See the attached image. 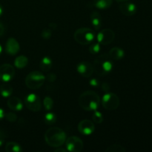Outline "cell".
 Wrapping results in <instances>:
<instances>
[{
    "label": "cell",
    "instance_id": "cell-24",
    "mask_svg": "<svg viewBox=\"0 0 152 152\" xmlns=\"http://www.w3.org/2000/svg\"><path fill=\"white\" fill-rule=\"evenodd\" d=\"M106 152H125L126 151V149L123 146V145H120V144H114L105 149Z\"/></svg>",
    "mask_w": 152,
    "mask_h": 152
},
{
    "label": "cell",
    "instance_id": "cell-12",
    "mask_svg": "<svg viewBox=\"0 0 152 152\" xmlns=\"http://www.w3.org/2000/svg\"><path fill=\"white\" fill-rule=\"evenodd\" d=\"M77 71L83 77L88 78L94 73L93 65L88 62H81L77 65Z\"/></svg>",
    "mask_w": 152,
    "mask_h": 152
},
{
    "label": "cell",
    "instance_id": "cell-8",
    "mask_svg": "<svg viewBox=\"0 0 152 152\" xmlns=\"http://www.w3.org/2000/svg\"><path fill=\"white\" fill-rule=\"evenodd\" d=\"M115 38V33L110 28H105V29L102 30L98 33L96 36V39L97 42L100 45H109L112 42Z\"/></svg>",
    "mask_w": 152,
    "mask_h": 152
},
{
    "label": "cell",
    "instance_id": "cell-22",
    "mask_svg": "<svg viewBox=\"0 0 152 152\" xmlns=\"http://www.w3.org/2000/svg\"><path fill=\"white\" fill-rule=\"evenodd\" d=\"M13 93V88L8 84H3L0 86V94L3 97H10Z\"/></svg>",
    "mask_w": 152,
    "mask_h": 152
},
{
    "label": "cell",
    "instance_id": "cell-13",
    "mask_svg": "<svg viewBox=\"0 0 152 152\" xmlns=\"http://www.w3.org/2000/svg\"><path fill=\"white\" fill-rule=\"evenodd\" d=\"M19 50H20V45L16 39L10 37L7 40L5 45L6 53L13 56L19 53Z\"/></svg>",
    "mask_w": 152,
    "mask_h": 152
},
{
    "label": "cell",
    "instance_id": "cell-28",
    "mask_svg": "<svg viewBox=\"0 0 152 152\" xmlns=\"http://www.w3.org/2000/svg\"><path fill=\"white\" fill-rule=\"evenodd\" d=\"M52 32H53V31H52L50 28H45V29L43 30L42 32V34H41L42 37V38L45 40L49 39L51 37Z\"/></svg>",
    "mask_w": 152,
    "mask_h": 152
},
{
    "label": "cell",
    "instance_id": "cell-27",
    "mask_svg": "<svg viewBox=\"0 0 152 152\" xmlns=\"http://www.w3.org/2000/svg\"><path fill=\"white\" fill-rule=\"evenodd\" d=\"M100 44L99 42L93 43L90 45L89 47V52H90L91 54H96V53H99L100 51Z\"/></svg>",
    "mask_w": 152,
    "mask_h": 152
},
{
    "label": "cell",
    "instance_id": "cell-21",
    "mask_svg": "<svg viewBox=\"0 0 152 152\" xmlns=\"http://www.w3.org/2000/svg\"><path fill=\"white\" fill-rule=\"evenodd\" d=\"M5 151L7 152H21L22 151V148L17 142H8L5 145Z\"/></svg>",
    "mask_w": 152,
    "mask_h": 152
},
{
    "label": "cell",
    "instance_id": "cell-1",
    "mask_svg": "<svg viewBox=\"0 0 152 152\" xmlns=\"http://www.w3.org/2000/svg\"><path fill=\"white\" fill-rule=\"evenodd\" d=\"M80 108L87 111H94L100 105L99 96L93 91H86L80 94L78 99Z\"/></svg>",
    "mask_w": 152,
    "mask_h": 152
},
{
    "label": "cell",
    "instance_id": "cell-31",
    "mask_svg": "<svg viewBox=\"0 0 152 152\" xmlns=\"http://www.w3.org/2000/svg\"><path fill=\"white\" fill-rule=\"evenodd\" d=\"M89 85L94 88H98L99 86H100V83H99V80H98L97 79L94 78V79H91V80L89 81Z\"/></svg>",
    "mask_w": 152,
    "mask_h": 152
},
{
    "label": "cell",
    "instance_id": "cell-16",
    "mask_svg": "<svg viewBox=\"0 0 152 152\" xmlns=\"http://www.w3.org/2000/svg\"><path fill=\"white\" fill-rule=\"evenodd\" d=\"M108 56L111 59L114 60H120L125 56V51L122 48L118 47H114L109 50Z\"/></svg>",
    "mask_w": 152,
    "mask_h": 152
},
{
    "label": "cell",
    "instance_id": "cell-39",
    "mask_svg": "<svg viewBox=\"0 0 152 152\" xmlns=\"http://www.w3.org/2000/svg\"><path fill=\"white\" fill-rule=\"evenodd\" d=\"M1 53H2V47H1V45H0V55L1 54Z\"/></svg>",
    "mask_w": 152,
    "mask_h": 152
},
{
    "label": "cell",
    "instance_id": "cell-38",
    "mask_svg": "<svg viewBox=\"0 0 152 152\" xmlns=\"http://www.w3.org/2000/svg\"><path fill=\"white\" fill-rule=\"evenodd\" d=\"M115 1H118V2H124V1H130V0H115Z\"/></svg>",
    "mask_w": 152,
    "mask_h": 152
},
{
    "label": "cell",
    "instance_id": "cell-36",
    "mask_svg": "<svg viewBox=\"0 0 152 152\" xmlns=\"http://www.w3.org/2000/svg\"><path fill=\"white\" fill-rule=\"evenodd\" d=\"M4 116H5V113H4V110L0 108V120H2L4 117Z\"/></svg>",
    "mask_w": 152,
    "mask_h": 152
},
{
    "label": "cell",
    "instance_id": "cell-34",
    "mask_svg": "<svg viewBox=\"0 0 152 152\" xmlns=\"http://www.w3.org/2000/svg\"><path fill=\"white\" fill-rule=\"evenodd\" d=\"M4 31H5V30H4V25H3V24L1 23V22H0V37L4 35Z\"/></svg>",
    "mask_w": 152,
    "mask_h": 152
},
{
    "label": "cell",
    "instance_id": "cell-32",
    "mask_svg": "<svg viewBox=\"0 0 152 152\" xmlns=\"http://www.w3.org/2000/svg\"><path fill=\"white\" fill-rule=\"evenodd\" d=\"M6 137V134L3 130L0 129V148L3 145L4 142V139Z\"/></svg>",
    "mask_w": 152,
    "mask_h": 152
},
{
    "label": "cell",
    "instance_id": "cell-35",
    "mask_svg": "<svg viewBox=\"0 0 152 152\" xmlns=\"http://www.w3.org/2000/svg\"><path fill=\"white\" fill-rule=\"evenodd\" d=\"M55 151L56 152H67L68 151V150H67V148H61V146H60V147H57V148H56V149H55Z\"/></svg>",
    "mask_w": 152,
    "mask_h": 152
},
{
    "label": "cell",
    "instance_id": "cell-15",
    "mask_svg": "<svg viewBox=\"0 0 152 152\" xmlns=\"http://www.w3.org/2000/svg\"><path fill=\"white\" fill-rule=\"evenodd\" d=\"M7 105L10 110L14 111H21L23 108V104L19 97H10L7 101Z\"/></svg>",
    "mask_w": 152,
    "mask_h": 152
},
{
    "label": "cell",
    "instance_id": "cell-7",
    "mask_svg": "<svg viewBox=\"0 0 152 152\" xmlns=\"http://www.w3.org/2000/svg\"><path fill=\"white\" fill-rule=\"evenodd\" d=\"M25 104L27 108L33 112H38L42 109L40 98L35 94H29L25 98Z\"/></svg>",
    "mask_w": 152,
    "mask_h": 152
},
{
    "label": "cell",
    "instance_id": "cell-29",
    "mask_svg": "<svg viewBox=\"0 0 152 152\" xmlns=\"http://www.w3.org/2000/svg\"><path fill=\"white\" fill-rule=\"evenodd\" d=\"M4 117L10 123H15L17 120V116H16V114L13 112H8L7 114H5Z\"/></svg>",
    "mask_w": 152,
    "mask_h": 152
},
{
    "label": "cell",
    "instance_id": "cell-9",
    "mask_svg": "<svg viewBox=\"0 0 152 152\" xmlns=\"http://www.w3.org/2000/svg\"><path fill=\"white\" fill-rule=\"evenodd\" d=\"M65 145L68 151L80 152L83 149V142L80 137L76 136H71L66 139Z\"/></svg>",
    "mask_w": 152,
    "mask_h": 152
},
{
    "label": "cell",
    "instance_id": "cell-25",
    "mask_svg": "<svg viewBox=\"0 0 152 152\" xmlns=\"http://www.w3.org/2000/svg\"><path fill=\"white\" fill-rule=\"evenodd\" d=\"M43 105L47 111H50L53 106V101L52 98L50 96H45L43 100Z\"/></svg>",
    "mask_w": 152,
    "mask_h": 152
},
{
    "label": "cell",
    "instance_id": "cell-5",
    "mask_svg": "<svg viewBox=\"0 0 152 152\" xmlns=\"http://www.w3.org/2000/svg\"><path fill=\"white\" fill-rule=\"evenodd\" d=\"M45 76L40 71H32L27 75L25 78V85L31 90H37L44 85Z\"/></svg>",
    "mask_w": 152,
    "mask_h": 152
},
{
    "label": "cell",
    "instance_id": "cell-2",
    "mask_svg": "<svg viewBox=\"0 0 152 152\" xmlns=\"http://www.w3.org/2000/svg\"><path fill=\"white\" fill-rule=\"evenodd\" d=\"M66 139L65 132L58 127L50 128L45 134V140L46 143L53 148L62 146L65 142Z\"/></svg>",
    "mask_w": 152,
    "mask_h": 152
},
{
    "label": "cell",
    "instance_id": "cell-26",
    "mask_svg": "<svg viewBox=\"0 0 152 152\" xmlns=\"http://www.w3.org/2000/svg\"><path fill=\"white\" fill-rule=\"evenodd\" d=\"M92 119H93V121L96 123H102L103 122V116L102 114L99 111H98L97 110L94 111L93 115H92Z\"/></svg>",
    "mask_w": 152,
    "mask_h": 152
},
{
    "label": "cell",
    "instance_id": "cell-23",
    "mask_svg": "<svg viewBox=\"0 0 152 152\" xmlns=\"http://www.w3.org/2000/svg\"><path fill=\"white\" fill-rule=\"evenodd\" d=\"M56 120H57V118H56V114L53 112H48L47 114H45L44 117L45 123L49 126L54 124L56 122Z\"/></svg>",
    "mask_w": 152,
    "mask_h": 152
},
{
    "label": "cell",
    "instance_id": "cell-14",
    "mask_svg": "<svg viewBox=\"0 0 152 152\" xmlns=\"http://www.w3.org/2000/svg\"><path fill=\"white\" fill-rule=\"evenodd\" d=\"M120 5V10L123 15L126 16H134L137 13V6L129 1L121 2Z\"/></svg>",
    "mask_w": 152,
    "mask_h": 152
},
{
    "label": "cell",
    "instance_id": "cell-3",
    "mask_svg": "<svg viewBox=\"0 0 152 152\" xmlns=\"http://www.w3.org/2000/svg\"><path fill=\"white\" fill-rule=\"evenodd\" d=\"M94 71L97 75L104 77L111 72L113 69V62L108 54L104 53L94 59L93 65Z\"/></svg>",
    "mask_w": 152,
    "mask_h": 152
},
{
    "label": "cell",
    "instance_id": "cell-17",
    "mask_svg": "<svg viewBox=\"0 0 152 152\" xmlns=\"http://www.w3.org/2000/svg\"><path fill=\"white\" fill-rule=\"evenodd\" d=\"M91 22L94 28L96 30H99L102 25V18L100 14L97 11H93L91 13Z\"/></svg>",
    "mask_w": 152,
    "mask_h": 152
},
{
    "label": "cell",
    "instance_id": "cell-20",
    "mask_svg": "<svg viewBox=\"0 0 152 152\" xmlns=\"http://www.w3.org/2000/svg\"><path fill=\"white\" fill-rule=\"evenodd\" d=\"M28 64V59L25 56H19L15 59L14 65L18 69H22L25 68Z\"/></svg>",
    "mask_w": 152,
    "mask_h": 152
},
{
    "label": "cell",
    "instance_id": "cell-37",
    "mask_svg": "<svg viewBox=\"0 0 152 152\" xmlns=\"http://www.w3.org/2000/svg\"><path fill=\"white\" fill-rule=\"evenodd\" d=\"M2 14H3V7H2V6L0 4V17H1V15Z\"/></svg>",
    "mask_w": 152,
    "mask_h": 152
},
{
    "label": "cell",
    "instance_id": "cell-33",
    "mask_svg": "<svg viewBox=\"0 0 152 152\" xmlns=\"http://www.w3.org/2000/svg\"><path fill=\"white\" fill-rule=\"evenodd\" d=\"M101 88L103 91L105 93H107V92H109L110 90V86L108 83H102L101 84Z\"/></svg>",
    "mask_w": 152,
    "mask_h": 152
},
{
    "label": "cell",
    "instance_id": "cell-18",
    "mask_svg": "<svg viewBox=\"0 0 152 152\" xmlns=\"http://www.w3.org/2000/svg\"><path fill=\"white\" fill-rule=\"evenodd\" d=\"M113 0H94L92 5L99 10H106L112 5Z\"/></svg>",
    "mask_w": 152,
    "mask_h": 152
},
{
    "label": "cell",
    "instance_id": "cell-11",
    "mask_svg": "<svg viewBox=\"0 0 152 152\" xmlns=\"http://www.w3.org/2000/svg\"><path fill=\"white\" fill-rule=\"evenodd\" d=\"M95 126L92 121L89 120H83L78 124V131L85 136L91 135L94 132Z\"/></svg>",
    "mask_w": 152,
    "mask_h": 152
},
{
    "label": "cell",
    "instance_id": "cell-4",
    "mask_svg": "<svg viewBox=\"0 0 152 152\" xmlns=\"http://www.w3.org/2000/svg\"><path fill=\"white\" fill-rule=\"evenodd\" d=\"M95 38V32L88 28H80L75 31L74 39L78 44L86 45L94 41Z\"/></svg>",
    "mask_w": 152,
    "mask_h": 152
},
{
    "label": "cell",
    "instance_id": "cell-10",
    "mask_svg": "<svg viewBox=\"0 0 152 152\" xmlns=\"http://www.w3.org/2000/svg\"><path fill=\"white\" fill-rule=\"evenodd\" d=\"M15 75V69L10 64H3L0 66V80L8 83L13 80Z\"/></svg>",
    "mask_w": 152,
    "mask_h": 152
},
{
    "label": "cell",
    "instance_id": "cell-19",
    "mask_svg": "<svg viewBox=\"0 0 152 152\" xmlns=\"http://www.w3.org/2000/svg\"><path fill=\"white\" fill-rule=\"evenodd\" d=\"M53 66V61L49 56H44L41 59L39 63V68L43 72H48Z\"/></svg>",
    "mask_w": 152,
    "mask_h": 152
},
{
    "label": "cell",
    "instance_id": "cell-30",
    "mask_svg": "<svg viewBox=\"0 0 152 152\" xmlns=\"http://www.w3.org/2000/svg\"><path fill=\"white\" fill-rule=\"evenodd\" d=\"M45 80L48 83H53L54 81H56V75L54 73H50V74H47V76L45 77Z\"/></svg>",
    "mask_w": 152,
    "mask_h": 152
},
{
    "label": "cell",
    "instance_id": "cell-6",
    "mask_svg": "<svg viewBox=\"0 0 152 152\" xmlns=\"http://www.w3.org/2000/svg\"><path fill=\"white\" fill-rule=\"evenodd\" d=\"M102 105L103 108L108 111H114L120 106V98L114 93L107 92L102 98Z\"/></svg>",
    "mask_w": 152,
    "mask_h": 152
}]
</instances>
